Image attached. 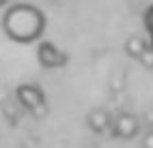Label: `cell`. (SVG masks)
Instances as JSON below:
<instances>
[{"mask_svg":"<svg viewBox=\"0 0 153 148\" xmlns=\"http://www.w3.org/2000/svg\"><path fill=\"white\" fill-rule=\"evenodd\" d=\"M2 32L15 43H33L45 32V15L30 2H15L2 13Z\"/></svg>","mask_w":153,"mask_h":148,"instance_id":"1","label":"cell"},{"mask_svg":"<svg viewBox=\"0 0 153 148\" xmlns=\"http://www.w3.org/2000/svg\"><path fill=\"white\" fill-rule=\"evenodd\" d=\"M15 97H17V101L22 103L26 110H30L33 114H37L39 110H41V112L45 110V95H43V90L37 84H22V86H17Z\"/></svg>","mask_w":153,"mask_h":148,"instance_id":"2","label":"cell"},{"mask_svg":"<svg viewBox=\"0 0 153 148\" xmlns=\"http://www.w3.org/2000/svg\"><path fill=\"white\" fill-rule=\"evenodd\" d=\"M112 135L119 137V140H131L136 137L140 131V118L136 114H129V112H121L117 118H112Z\"/></svg>","mask_w":153,"mask_h":148,"instance_id":"3","label":"cell"},{"mask_svg":"<svg viewBox=\"0 0 153 148\" xmlns=\"http://www.w3.org/2000/svg\"><path fill=\"white\" fill-rule=\"evenodd\" d=\"M37 60L43 69H60V67L67 64V54L60 52L54 43L43 41L37 47Z\"/></svg>","mask_w":153,"mask_h":148,"instance_id":"4","label":"cell"},{"mask_svg":"<svg viewBox=\"0 0 153 148\" xmlns=\"http://www.w3.org/2000/svg\"><path fill=\"white\" fill-rule=\"evenodd\" d=\"M86 125L91 127L93 133H106L110 129V125H112V116L104 107H95V110H91L86 114Z\"/></svg>","mask_w":153,"mask_h":148,"instance_id":"5","label":"cell"},{"mask_svg":"<svg viewBox=\"0 0 153 148\" xmlns=\"http://www.w3.org/2000/svg\"><path fill=\"white\" fill-rule=\"evenodd\" d=\"M147 49H149V43H147L145 37H140V34H129V37H127V41H125V52H127V56L140 58Z\"/></svg>","mask_w":153,"mask_h":148,"instance_id":"6","label":"cell"},{"mask_svg":"<svg viewBox=\"0 0 153 148\" xmlns=\"http://www.w3.org/2000/svg\"><path fill=\"white\" fill-rule=\"evenodd\" d=\"M145 24H147V32L151 37V49H153V7L147 9V13H145Z\"/></svg>","mask_w":153,"mask_h":148,"instance_id":"7","label":"cell"},{"mask_svg":"<svg viewBox=\"0 0 153 148\" xmlns=\"http://www.w3.org/2000/svg\"><path fill=\"white\" fill-rule=\"evenodd\" d=\"M138 60L142 62V67H147V69H153V49L149 47L147 52H145V54H142V56L138 58Z\"/></svg>","mask_w":153,"mask_h":148,"instance_id":"8","label":"cell"},{"mask_svg":"<svg viewBox=\"0 0 153 148\" xmlns=\"http://www.w3.org/2000/svg\"><path fill=\"white\" fill-rule=\"evenodd\" d=\"M142 148H153V129H149L142 135Z\"/></svg>","mask_w":153,"mask_h":148,"instance_id":"9","label":"cell"},{"mask_svg":"<svg viewBox=\"0 0 153 148\" xmlns=\"http://www.w3.org/2000/svg\"><path fill=\"white\" fill-rule=\"evenodd\" d=\"M145 118H147V125L153 127V110H147V112H145Z\"/></svg>","mask_w":153,"mask_h":148,"instance_id":"10","label":"cell"},{"mask_svg":"<svg viewBox=\"0 0 153 148\" xmlns=\"http://www.w3.org/2000/svg\"><path fill=\"white\" fill-rule=\"evenodd\" d=\"M7 2H9V0H0V9H2V7H4Z\"/></svg>","mask_w":153,"mask_h":148,"instance_id":"11","label":"cell"},{"mask_svg":"<svg viewBox=\"0 0 153 148\" xmlns=\"http://www.w3.org/2000/svg\"><path fill=\"white\" fill-rule=\"evenodd\" d=\"M52 2H54V0H52Z\"/></svg>","mask_w":153,"mask_h":148,"instance_id":"12","label":"cell"}]
</instances>
